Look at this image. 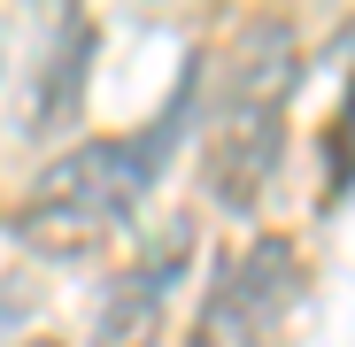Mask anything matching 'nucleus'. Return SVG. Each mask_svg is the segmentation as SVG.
I'll list each match as a JSON object with an SVG mask.
<instances>
[{
  "mask_svg": "<svg viewBox=\"0 0 355 347\" xmlns=\"http://www.w3.org/2000/svg\"><path fill=\"white\" fill-rule=\"evenodd\" d=\"M85 54H93V31L70 24L62 46H54V62H46V93H39V108H31V124H39V132H54V124L78 108V93H85Z\"/></svg>",
  "mask_w": 355,
  "mask_h": 347,
  "instance_id": "39448f33",
  "label": "nucleus"
},
{
  "mask_svg": "<svg viewBox=\"0 0 355 347\" xmlns=\"http://www.w3.org/2000/svg\"><path fill=\"white\" fill-rule=\"evenodd\" d=\"M293 294H302V255H293V240H248V247H232L209 270V294L193 309L186 347H255L293 309Z\"/></svg>",
  "mask_w": 355,
  "mask_h": 347,
  "instance_id": "7ed1b4c3",
  "label": "nucleus"
},
{
  "mask_svg": "<svg viewBox=\"0 0 355 347\" xmlns=\"http://www.w3.org/2000/svg\"><path fill=\"white\" fill-rule=\"evenodd\" d=\"M186 270H193V224H170L155 247H139L108 278V294L93 309V347H155L162 339V309H170Z\"/></svg>",
  "mask_w": 355,
  "mask_h": 347,
  "instance_id": "20e7f679",
  "label": "nucleus"
},
{
  "mask_svg": "<svg viewBox=\"0 0 355 347\" xmlns=\"http://www.w3.org/2000/svg\"><path fill=\"white\" fill-rule=\"evenodd\" d=\"M31 347H62V339H31Z\"/></svg>",
  "mask_w": 355,
  "mask_h": 347,
  "instance_id": "6e6552de",
  "label": "nucleus"
},
{
  "mask_svg": "<svg viewBox=\"0 0 355 347\" xmlns=\"http://www.w3.org/2000/svg\"><path fill=\"white\" fill-rule=\"evenodd\" d=\"M186 108H193V78L170 93V108L155 116L147 132H132V139H85V147H70L62 162H46L39 186L8 208V224H0V231H8L16 247H31V255H54V263L101 247L108 231L132 224V208H139L147 186L162 178Z\"/></svg>",
  "mask_w": 355,
  "mask_h": 347,
  "instance_id": "f257e3e1",
  "label": "nucleus"
},
{
  "mask_svg": "<svg viewBox=\"0 0 355 347\" xmlns=\"http://www.w3.org/2000/svg\"><path fill=\"white\" fill-rule=\"evenodd\" d=\"M347 193H355V85L340 93L332 132H324V201H347Z\"/></svg>",
  "mask_w": 355,
  "mask_h": 347,
  "instance_id": "423d86ee",
  "label": "nucleus"
},
{
  "mask_svg": "<svg viewBox=\"0 0 355 347\" xmlns=\"http://www.w3.org/2000/svg\"><path fill=\"white\" fill-rule=\"evenodd\" d=\"M16 309H31V294H24V285H0V332L16 324Z\"/></svg>",
  "mask_w": 355,
  "mask_h": 347,
  "instance_id": "0eeeda50",
  "label": "nucleus"
},
{
  "mask_svg": "<svg viewBox=\"0 0 355 347\" xmlns=\"http://www.w3.org/2000/svg\"><path fill=\"white\" fill-rule=\"evenodd\" d=\"M293 85H302V54H293V31L278 16L248 24L240 46H232V70L216 85V116H209V147H201V178L216 193V208H255L278 147H286V108Z\"/></svg>",
  "mask_w": 355,
  "mask_h": 347,
  "instance_id": "f03ea898",
  "label": "nucleus"
}]
</instances>
